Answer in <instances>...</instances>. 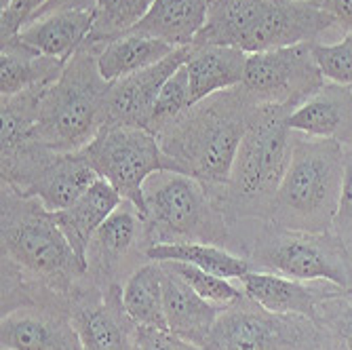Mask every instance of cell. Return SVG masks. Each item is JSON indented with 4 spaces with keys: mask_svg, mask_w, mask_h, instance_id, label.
Segmentation results:
<instances>
[{
    "mask_svg": "<svg viewBox=\"0 0 352 350\" xmlns=\"http://www.w3.org/2000/svg\"><path fill=\"white\" fill-rule=\"evenodd\" d=\"M0 344L3 350H82L66 302L28 304L3 314Z\"/></svg>",
    "mask_w": 352,
    "mask_h": 350,
    "instance_id": "15",
    "label": "cell"
},
{
    "mask_svg": "<svg viewBox=\"0 0 352 350\" xmlns=\"http://www.w3.org/2000/svg\"><path fill=\"white\" fill-rule=\"evenodd\" d=\"M205 350H321L318 325L300 314H278L245 292L228 304L211 327Z\"/></svg>",
    "mask_w": 352,
    "mask_h": 350,
    "instance_id": "11",
    "label": "cell"
},
{
    "mask_svg": "<svg viewBox=\"0 0 352 350\" xmlns=\"http://www.w3.org/2000/svg\"><path fill=\"white\" fill-rule=\"evenodd\" d=\"M239 281L243 292L260 306L278 314L308 316L312 321L318 304L338 296L344 289L329 281H300L262 270H251Z\"/></svg>",
    "mask_w": 352,
    "mask_h": 350,
    "instance_id": "17",
    "label": "cell"
},
{
    "mask_svg": "<svg viewBox=\"0 0 352 350\" xmlns=\"http://www.w3.org/2000/svg\"><path fill=\"white\" fill-rule=\"evenodd\" d=\"M344 177V144L296 133L292 161L276 190L268 221L287 230L331 232L342 203Z\"/></svg>",
    "mask_w": 352,
    "mask_h": 350,
    "instance_id": "5",
    "label": "cell"
},
{
    "mask_svg": "<svg viewBox=\"0 0 352 350\" xmlns=\"http://www.w3.org/2000/svg\"><path fill=\"white\" fill-rule=\"evenodd\" d=\"M66 68V61L43 55L17 34L0 39V98H11L32 87H49Z\"/></svg>",
    "mask_w": 352,
    "mask_h": 350,
    "instance_id": "22",
    "label": "cell"
},
{
    "mask_svg": "<svg viewBox=\"0 0 352 350\" xmlns=\"http://www.w3.org/2000/svg\"><path fill=\"white\" fill-rule=\"evenodd\" d=\"M148 247L161 243H209L226 247L230 224L209 190L177 171L154 173L144 186Z\"/></svg>",
    "mask_w": 352,
    "mask_h": 350,
    "instance_id": "8",
    "label": "cell"
},
{
    "mask_svg": "<svg viewBox=\"0 0 352 350\" xmlns=\"http://www.w3.org/2000/svg\"><path fill=\"white\" fill-rule=\"evenodd\" d=\"M163 296H165V319L173 336L205 346V340L215 325L217 316L226 306H217L199 296L190 285L163 264Z\"/></svg>",
    "mask_w": 352,
    "mask_h": 350,
    "instance_id": "19",
    "label": "cell"
},
{
    "mask_svg": "<svg viewBox=\"0 0 352 350\" xmlns=\"http://www.w3.org/2000/svg\"><path fill=\"white\" fill-rule=\"evenodd\" d=\"M95 9H61L28 21L19 30V39L43 55L70 61L87 43L93 30Z\"/></svg>",
    "mask_w": 352,
    "mask_h": 350,
    "instance_id": "20",
    "label": "cell"
},
{
    "mask_svg": "<svg viewBox=\"0 0 352 350\" xmlns=\"http://www.w3.org/2000/svg\"><path fill=\"white\" fill-rule=\"evenodd\" d=\"M245 68L247 53L236 47L192 45V53L186 61L192 106L219 91L241 87L245 80Z\"/></svg>",
    "mask_w": 352,
    "mask_h": 350,
    "instance_id": "21",
    "label": "cell"
},
{
    "mask_svg": "<svg viewBox=\"0 0 352 350\" xmlns=\"http://www.w3.org/2000/svg\"><path fill=\"white\" fill-rule=\"evenodd\" d=\"M144 215L129 201H122L100 226L87 249V278L108 289L122 285L133 270L150 262Z\"/></svg>",
    "mask_w": 352,
    "mask_h": 350,
    "instance_id": "13",
    "label": "cell"
},
{
    "mask_svg": "<svg viewBox=\"0 0 352 350\" xmlns=\"http://www.w3.org/2000/svg\"><path fill=\"white\" fill-rule=\"evenodd\" d=\"M314 43L247 55L243 89L258 104L285 106L292 112L327 80L316 66Z\"/></svg>",
    "mask_w": 352,
    "mask_h": 350,
    "instance_id": "12",
    "label": "cell"
},
{
    "mask_svg": "<svg viewBox=\"0 0 352 350\" xmlns=\"http://www.w3.org/2000/svg\"><path fill=\"white\" fill-rule=\"evenodd\" d=\"M192 106L190 102V78L186 72V63L184 66L163 85L161 93H158V100L154 104L150 122H148V131L158 135L165 131L167 127L177 120L188 108Z\"/></svg>",
    "mask_w": 352,
    "mask_h": 350,
    "instance_id": "31",
    "label": "cell"
},
{
    "mask_svg": "<svg viewBox=\"0 0 352 350\" xmlns=\"http://www.w3.org/2000/svg\"><path fill=\"white\" fill-rule=\"evenodd\" d=\"M292 110L274 104L255 108L239 146L230 179L215 197L228 224L245 219L268 221L276 190L292 161L294 131L287 124Z\"/></svg>",
    "mask_w": 352,
    "mask_h": 350,
    "instance_id": "4",
    "label": "cell"
},
{
    "mask_svg": "<svg viewBox=\"0 0 352 350\" xmlns=\"http://www.w3.org/2000/svg\"><path fill=\"white\" fill-rule=\"evenodd\" d=\"M150 262H184L228 281H239L251 272V264L239 253L209 243H161L146 249Z\"/></svg>",
    "mask_w": 352,
    "mask_h": 350,
    "instance_id": "26",
    "label": "cell"
},
{
    "mask_svg": "<svg viewBox=\"0 0 352 350\" xmlns=\"http://www.w3.org/2000/svg\"><path fill=\"white\" fill-rule=\"evenodd\" d=\"M0 243L3 266L11 268L38 294L70 300L87 281V266L38 199L0 186Z\"/></svg>",
    "mask_w": 352,
    "mask_h": 350,
    "instance_id": "1",
    "label": "cell"
},
{
    "mask_svg": "<svg viewBox=\"0 0 352 350\" xmlns=\"http://www.w3.org/2000/svg\"><path fill=\"white\" fill-rule=\"evenodd\" d=\"M110 89L98 66V47L85 43L43 93L32 140L55 152L82 150L108 122Z\"/></svg>",
    "mask_w": 352,
    "mask_h": 350,
    "instance_id": "7",
    "label": "cell"
},
{
    "mask_svg": "<svg viewBox=\"0 0 352 350\" xmlns=\"http://www.w3.org/2000/svg\"><path fill=\"white\" fill-rule=\"evenodd\" d=\"M228 249L243 256L253 270L300 281H329L352 289V258L333 230L314 234L245 219L230 224Z\"/></svg>",
    "mask_w": 352,
    "mask_h": 350,
    "instance_id": "6",
    "label": "cell"
},
{
    "mask_svg": "<svg viewBox=\"0 0 352 350\" xmlns=\"http://www.w3.org/2000/svg\"><path fill=\"white\" fill-rule=\"evenodd\" d=\"M45 91L47 87H32L17 95H11V98H0V120H3L0 152H11L32 142Z\"/></svg>",
    "mask_w": 352,
    "mask_h": 350,
    "instance_id": "28",
    "label": "cell"
},
{
    "mask_svg": "<svg viewBox=\"0 0 352 350\" xmlns=\"http://www.w3.org/2000/svg\"><path fill=\"white\" fill-rule=\"evenodd\" d=\"M47 3L49 0H11V5L0 13V39L19 34V30Z\"/></svg>",
    "mask_w": 352,
    "mask_h": 350,
    "instance_id": "34",
    "label": "cell"
},
{
    "mask_svg": "<svg viewBox=\"0 0 352 350\" xmlns=\"http://www.w3.org/2000/svg\"><path fill=\"white\" fill-rule=\"evenodd\" d=\"M192 53L190 47H177L154 66L112 83L106 124H129L148 129V122L163 85L184 66Z\"/></svg>",
    "mask_w": 352,
    "mask_h": 350,
    "instance_id": "16",
    "label": "cell"
},
{
    "mask_svg": "<svg viewBox=\"0 0 352 350\" xmlns=\"http://www.w3.org/2000/svg\"><path fill=\"white\" fill-rule=\"evenodd\" d=\"M173 51L175 47L131 30L98 47V66L108 83H116L124 76L154 66V63L165 59Z\"/></svg>",
    "mask_w": 352,
    "mask_h": 350,
    "instance_id": "25",
    "label": "cell"
},
{
    "mask_svg": "<svg viewBox=\"0 0 352 350\" xmlns=\"http://www.w3.org/2000/svg\"><path fill=\"white\" fill-rule=\"evenodd\" d=\"M260 104L241 87L190 106L156 138L182 173L199 179L215 199L230 171L249 120Z\"/></svg>",
    "mask_w": 352,
    "mask_h": 350,
    "instance_id": "2",
    "label": "cell"
},
{
    "mask_svg": "<svg viewBox=\"0 0 352 350\" xmlns=\"http://www.w3.org/2000/svg\"><path fill=\"white\" fill-rule=\"evenodd\" d=\"M333 28V17L318 0H213L192 45L236 47L251 55L321 43Z\"/></svg>",
    "mask_w": 352,
    "mask_h": 350,
    "instance_id": "3",
    "label": "cell"
},
{
    "mask_svg": "<svg viewBox=\"0 0 352 350\" xmlns=\"http://www.w3.org/2000/svg\"><path fill=\"white\" fill-rule=\"evenodd\" d=\"M80 152L95 173L112 184L122 201L133 203L142 215L146 211V182L161 171L182 173L158 138L142 127L106 124Z\"/></svg>",
    "mask_w": 352,
    "mask_h": 350,
    "instance_id": "10",
    "label": "cell"
},
{
    "mask_svg": "<svg viewBox=\"0 0 352 350\" xmlns=\"http://www.w3.org/2000/svg\"><path fill=\"white\" fill-rule=\"evenodd\" d=\"M321 350H323V348H321Z\"/></svg>",
    "mask_w": 352,
    "mask_h": 350,
    "instance_id": "38",
    "label": "cell"
},
{
    "mask_svg": "<svg viewBox=\"0 0 352 350\" xmlns=\"http://www.w3.org/2000/svg\"><path fill=\"white\" fill-rule=\"evenodd\" d=\"M82 350H135L140 325L122 306V285L100 289L89 278L70 298Z\"/></svg>",
    "mask_w": 352,
    "mask_h": 350,
    "instance_id": "14",
    "label": "cell"
},
{
    "mask_svg": "<svg viewBox=\"0 0 352 350\" xmlns=\"http://www.w3.org/2000/svg\"><path fill=\"white\" fill-rule=\"evenodd\" d=\"M312 53L327 83L352 87V34H344L338 43H314Z\"/></svg>",
    "mask_w": 352,
    "mask_h": 350,
    "instance_id": "33",
    "label": "cell"
},
{
    "mask_svg": "<svg viewBox=\"0 0 352 350\" xmlns=\"http://www.w3.org/2000/svg\"><path fill=\"white\" fill-rule=\"evenodd\" d=\"M120 203L122 197L116 193L114 186L100 177L74 205L53 213L57 226L66 234L68 243L72 245V249L76 251V256L85 266L91 239Z\"/></svg>",
    "mask_w": 352,
    "mask_h": 350,
    "instance_id": "23",
    "label": "cell"
},
{
    "mask_svg": "<svg viewBox=\"0 0 352 350\" xmlns=\"http://www.w3.org/2000/svg\"><path fill=\"white\" fill-rule=\"evenodd\" d=\"M135 350H205V348L192 344V342H186V340L173 336L171 331L140 327Z\"/></svg>",
    "mask_w": 352,
    "mask_h": 350,
    "instance_id": "35",
    "label": "cell"
},
{
    "mask_svg": "<svg viewBox=\"0 0 352 350\" xmlns=\"http://www.w3.org/2000/svg\"><path fill=\"white\" fill-rule=\"evenodd\" d=\"M294 133L352 146V87L325 83L287 118Z\"/></svg>",
    "mask_w": 352,
    "mask_h": 350,
    "instance_id": "18",
    "label": "cell"
},
{
    "mask_svg": "<svg viewBox=\"0 0 352 350\" xmlns=\"http://www.w3.org/2000/svg\"><path fill=\"white\" fill-rule=\"evenodd\" d=\"M0 175L3 184L23 197L38 199L51 213L74 205L100 179L80 150L55 152L34 140L0 152Z\"/></svg>",
    "mask_w": 352,
    "mask_h": 350,
    "instance_id": "9",
    "label": "cell"
},
{
    "mask_svg": "<svg viewBox=\"0 0 352 350\" xmlns=\"http://www.w3.org/2000/svg\"><path fill=\"white\" fill-rule=\"evenodd\" d=\"M163 264H167L175 274H179L199 296H203L205 300L217 306H228L243 296V287H236L232 281L223 276L211 274L207 270H201L184 262H163Z\"/></svg>",
    "mask_w": 352,
    "mask_h": 350,
    "instance_id": "32",
    "label": "cell"
},
{
    "mask_svg": "<svg viewBox=\"0 0 352 350\" xmlns=\"http://www.w3.org/2000/svg\"><path fill=\"white\" fill-rule=\"evenodd\" d=\"M318 3L333 17L336 28L352 34V0H318Z\"/></svg>",
    "mask_w": 352,
    "mask_h": 350,
    "instance_id": "36",
    "label": "cell"
},
{
    "mask_svg": "<svg viewBox=\"0 0 352 350\" xmlns=\"http://www.w3.org/2000/svg\"><path fill=\"white\" fill-rule=\"evenodd\" d=\"M213 0H154L133 32L163 41L171 47H190L207 23Z\"/></svg>",
    "mask_w": 352,
    "mask_h": 350,
    "instance_id": "24",
    "label": "cell"
},
{
    "mask_svg": "<svg viewBox=\"0 0 352 350\" xmlns=\"http://www.w3.org/2000/svg\"><path fill=\"white\" fill-rule=\"evenodd\" d=\"M314 323L323 336V350H352V289L318 304Z\"/></svg>",
    "mask_w": 352,
    "mask_h": 350,
    "instance_id": "30",
    "label": "cell"
},
{
    "mask_svg": "<svg viewBox=\"0 0 352 350\" xmlns=\"http://www.w3.org/2000/svg\"><path fill=\"white\" fill-rule=\"evenodd\" d=\"M122 306L140 327L169 331L161 262H146L126 276L122 283Z\"/></svg>",
    "mask_w": 352,
    "mask_h": 350,
    "instance_id": "27",
    "label": "cell"
},
{
    "mask_svg": "<svg viewBox=\"0 0 352 350\" xmlns=\"http://www.w3.org/2000/svg\"><path fill=\"white\" fill-rule=\"evenodd\" d=\"M152 5L154 0H95V19L87 45L102 47L131 32Z\"/></svg>",
    "mask_w": 352,
    "mask_h": 350,
    "instance_id": "29",
    "label": "cell"
},
{
    "mask_svg": "<svg viewBox=\"0 0 352 350\" xmlns=\"http://www.w3.org/2000/svg\"><path fill=\"white\" fill-rule=\"evenodd\" d=\"M93 7H95V0H49V3L38 13H34V17H32V19H36V17H41L45 13H51V11H61V9H93Z\"/></svg>",
    "mask_w": 352,
    "mask_h": 350,
    "instance_id": "37",
    "label": "cell"
}]
</instances>
